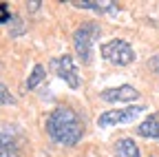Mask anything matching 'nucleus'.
Listing matches in <instances>:
<instances>
[{
	"mask_svg": "<svg viewBox=\"0 0 159 157\" xmlns=\"http://www.w3.org/2000/svg\"><path fill=\"white\" fill-rule=\"evenodd\" d=\"M47 133L53 142L62 146H75L84 135V124L80 115L69 106H55L47 117Z\"/></svg>",
	"mask_w": 159,
	"mask_h": 157,
	"instance_id": "f257e3e1",
	"label": "nucleus"
},
{
	"mask_svg": "<svg viewBox=\"0 0 159 157\" xmlns=\"http://www.w3.org/2000/svg\"><path fill=\"white\" fill-rule=\"evenodd\" d=\"M97 35H99V25H95V22H84L82 27H77L73 31V47H75V53L80 55V60H82V64H91L93 42Z\"/></svg>",
	"mask_w": 159,
	"mask_h": 157,
	"instance_id": "f03ea898",
	"label": "nucleus"
},
{
	"mask_svg": "<svg viewBox=\"0 0 159 157\" xmlns=\"http://www.w3.org/2000/svg\"><path fill=\"white\" fill-rule=\"evenodd\" d=\"M99 51H102L104 60H108V62H113V64H117V67H126V64H130V62L135 60L133 47H130L126 40H122V38H115V40L102 44V49H99Z\"/></svg>",
	"mask_w": 159,
	"mask_h": 157,
	"instance_id": "7ed1b4c3",
	"label": "nucleus"
},
{
	"mask_svg": "<svg viewBox=\"0 0 159 157\" xmlns=\"http://www.w3.org/2000/svg\"><path fill=\"white\" fill-rule=\"evenodd\" d=\"M146 111V106H128V109H111L97 117L99 126H117V124H130L135 117H139Z\"/></svg>",
	"mask_w": 159,
	"mask_h": 157,
	"instance_id": "20e7f679",
	"label": "nucleus"
},
{
	"mask_svg": "<svg viewBox=\"0 0 159 157\" xmlns=\"http://www.w3.org/2000/svg\"><path fill=\"white\" fill-rule=\"evenodd\" d=\"M51 67L55 69V73L62 77L71 89H77L80 86V75H77V69H75V62H73L71 55L64 53V55H60V58H53Z\"/></svg>",
	"mask_w": 159,
	"mask_h": 157,
	"instance_id": "39448f33",
	"label": "nucleus"
},
{
	"mask_svg": "<svg viewBox=\"0 0 159 157\" xmlns=\"http://www.w3.org/2000/svg\"><path fill=\"white\" fill-rule=\"evenodd\" d=\"M99 97H102L104 102H135L139 97V91L130 84H122L117 89H106L99 93Z\"/></svg>",
	"mask_w": 159,
	"mask_h": 157,
	"instance_id": "423d86ee",
	"label": "nucleus"
},
{
	"mask_svg": "<svg viewBox=\"0 0 159 157\" xmlns=\"http://www.w3.org/2000/svg\"><path fill=\"white\" fill-rule=\"evenodd\" d=\"M137 135L148 137V140H159V115H148L137 126Z\"/></svg>",
	"mask_w": 159,
	"mask_h": 157,
	"instance_id": "0eeeda50",
	"label": "nucleus"
},
{
	"mask_svg": "<svg viewBox=\"0 0 159 157\" xmlns=\"http://www.w3.org/2000/svg\"><path fill=\"white\" fill-rule=\"evenodd\" d=\"M73 7H77V9H91V11H99V13H104V11H108V13H115L117 11V5L115 2H95V0H73L71 2Z\"/></svg>",
	"mask_w": 159,
	"mask_h": 157,
	"instance_id": "6e6552de",
	"label": "nucleus"
},
{
	"mask_svg": "<svg viewBox=\"0 0 159 157\" xmlns=\"http://www.w3.org/2000/svg\"><path fill=\"white\" fill-rule=\"evenodd\" d=\"M115 153H117V157H139V148H137L135 140H130V137L117 140L115 142Z\"/></svg>",
	"mask_w": 159,
	"mask_h": 157,
	"instance_id": "1a4fd4ad",
	"label": "nucleus"
},
{
	"mask_svg": "<svg viewBox=\"0 0 159 157\" xmlns=\"http://www.w3.org/2000/svg\"><path fill=\"white\" fill-rule=\"evenodd\" d=\"M0 157H20L18 146L13 144V140H9L7 135H0Z\"/></svg>",
	"mask_w": 159,
	"mask_h": 157,
	"instance_id": "9d476101",
	"label": "nucleus"
},
{
	"mask_svg": "<svg viewBox=\"0 0 159 157\" xmlns=\"http://www.w3.org/2000/svg\"><path fill=\"white\" fill-rule=\"evenodd\" d=\"M44 75H47L44 67H42V64H35V67H33V71H31V75H29V80H27V89H29V91H31V89H35L40 82L44 80Z\"/></svg>",
	"mask_w": 159,
	"mask_h": 157,
	"instance_id": "9b49d317",
	"label": "nucleus"
},
{
	"mask_svg": "<svg viewBox=\"0 0 159 157\" xmlns=\"http://www.w3.org/2000/svg\"><path fill=\"white\" fill-rule=\"evenodd\" d=\"M16 102V97L11 95V91L0 82V106H5V104H13Z\"/></svg>",
	"mask_w": 159,
	"mask_h": 157,
	"instance_id": "f8f14e48",
	"label": "nucleus"
},
{
	"mask_svg": "<svg viewBox=\"0 0 159 157\" xmlns=\"http://www.w3.org/2000/svg\"><path fill=\"white\" fill-rule=\"evenodd\" d=\"M148 67H150L155 73H159V53H157V55H152L150 60H148Z\"/></svg>",
	"mask_w": 159,
	"mask_h": 157,
	"instance_id": "ddd939ff",
	"label": "nucleus"
},
{
	"mask_svg": "<svg viewBox=\"0 0 159 157\" xmlns=\"http://www.w3.org/2000/svg\"><path fill=\"white\" fill-rule=\"evenodd\" d=\"M27 9H29V11H35V9H40V0H33L31 5H27Z\"/></svg>",
	"mask_w": 159,
	"mask_h": 157,
	"instance_id": "4468645a",
	"label": "nucleus"
},
{
	"mask_svg": "<svg viewBox=\"0 0 159 157\" xmlns=\"http://www.w3.org/2000/svg\"><path fill=\"white\" fill-rule=\"evenodd\" d=\"M150 157H155V155H150Z\"/></svg>",
	"mask_w": 159,
	"mask_h": 157,
	"instance_id": "2eb2a0df",
	"label": "nucleus"
}]
</instances>
